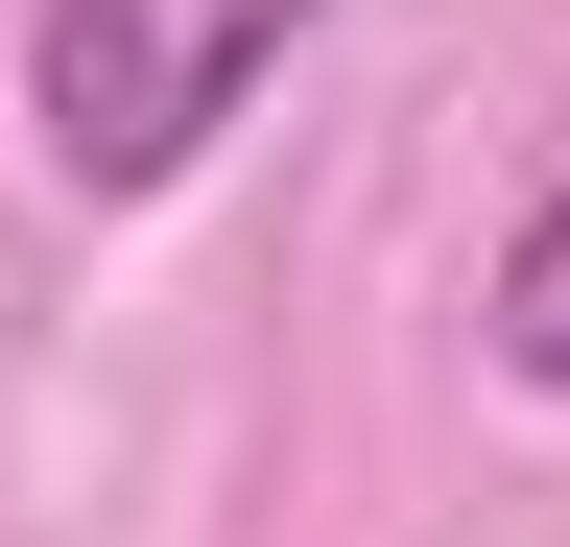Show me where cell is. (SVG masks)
<instances>
[{
  "label": "cell",
  "mask_w": 570,
  "mask_h": 547,
  "mask_svg": "<svg viewBox=\"0 0 570 547\" xmlns=\"http://www.w3.org/2000/svg\"><path fill=\"white\" fill-rule=\"evenodd\" d=\"M285 25H333V0H48L24 25V119H48V167L96 191V215L119 191H190Z\"/></svg>",
  "instance_id": "obj_1"
},
{
  "label": "cell",
  "mask_w": 570,
  "mask_h": 547,
  "mask_svg": "<svg viewBox=\"0 0 570 547\" xmlns=\"http://www.w3.org/2000/svg\"><path fill=\"white\" fill-rule=\"evenodd\" d=\"M475 358L523 381V404H570V167L523 191V238H499V286H475Z\"/></svg>",
  "instance_id": "obj_2"
}]
</instances>
